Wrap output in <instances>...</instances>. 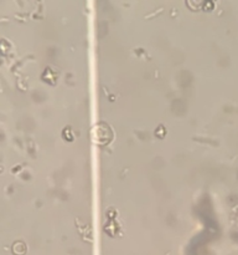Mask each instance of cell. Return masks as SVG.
<instances>
[{"label": "cell", "instance_id": "obj_1", "mask_svg": "<svg viewBox=\"0 0 238 255\" xmlns=\"http://www.w3.org/2000/svg\"><path fill=\"white\" fill-rule=\"evenodd\" d=\"M13 253L15 255H24L26 253V247L22 241H17L14 245H13Z\"/></svg>", "mask_w": 238, "mask_h": 255}]
</instances>
